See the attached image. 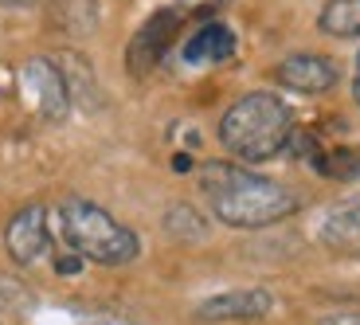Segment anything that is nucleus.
Returning <instances> with one entry per match:
<instances>
[{
    "mask_svg": "<svg viewBox=\"0 0 360 325\" xmlns=\"http://www.w3.org/2000/svg\"><path fill=\"white\" fill-rule=\"evenodd\" d=\"M196 181H200V192H204L212 216L227 227H243V231L282 224L302 204L297 192L286 189L282 181L259 177V172L243 169V165H231V161L200 165Z\"/></svg>",
    "mask_w": 360,
    "mask_h": 325,
    "instance_id": "obj_1",
    "label": "nucleus"
},
{
    "mask_svg": "<svg viewBox=\"0 0 360 325\" xmlns=\"http://www.w3.org/2000/svg\"><path fill=\"white\" fill-rule=\"evenodd\" d=\"M219 141L231 157L262 165L294 141V110L270 91H251L235 98L219 117Z\"/></svg>",
    "mask_w": 360,
    "mask_h": 325,
    "instance_id": "obj_2",
    "label": "nucleus"
},
{
    "mask_svg": "<svg viewBox=\"0 0 360 325\" xmlns=\"http://www.w3.org/2000/svg\"><path fill=\"white\" fill-rule=\"evenodd\" d=\"M59 227L63 239L79 259H90L98 267H126L137 259L141 243L126 224H117L106 208H98L94 200H67L59 208Z\"/></svg>",
    "mask_w": 360,
    "mask_h": 325,
    "instance_id": "obj_3",
    "label": "nucleus"
},
{
    "mask_svg": "<svg viewBox=\"0 0 360 325\" xmlns=\"http://www.w3.org/2000/svg\"><path fill=\"white\" fill-rule=\"evenodd\" d=\"M20 98L39 122H63L71 114V87H67V75L59 71V63L44 59V55H32L27 63H20L16 75Z\"/></svg>",
    "mask_w": 360,
    "mask_h": 325,
    "instance_id": "obj_4",
    "label": "nucleus"
},
{
    "mask_svg": "<svg viewBox=\"0 0 360 325\" xmlns=\"http://www.w3.org/2000/svg\"><path fill=\"white\" fill-rule=\"evenodd\" d=\"M176 32H180V12L176 8L153 12V16L137 27V36L129 39V47H126V71L134 75V79H145V75H149L165 55H169Z\"/></svg>",
    "mask_w": 360,
    "mask_h": 325,
    "instance_id": "obj_5",
    "label": "nucleus"
},
{
    "mask_svg": "<svg viewBox=\"0 0 360 325\" xmlns=\"http://www.w3.org/2000/svg\"><path fill=\"white\" fill-rule=\"evenodd\" d=\"M4 247H8L12 262L20 267H36L39 259L51 247V235H47V208L44 204H27L4 227Z\"/></svg>",
    "mask_w": 360,
    "mask_h": 325,
    "instance_id": "obj_6",
    "label": "nucleus"
},
{
    "mask_svg": "<svg viewBox=\"0 0 360 325\" xmlns=\"http://www.w3.org/2000/svg\"><path fill=\"white\" fill-rule=\"evenodd\" d=\"M274 79L286 87V91H297V94H325L333 91L341 71H337L333 59L325 55H314V51H294L286 55L278 67H274Z\"/></svg>",
    "mask_w": 360,
    "mask_h": 325,
    "instance_id": "obj_7",
    "label": "nucleus"
},
{
    "mask_svg": "<svg viewBox=\"0 0 360 325\" xmlns=\"http://www.w3.org/2000/svg\"><path fill=\"white\" fill-rule=\"evenodd\" d=\"M231 55H235V32L219 20L200 24L180 47V59L188 67H216V63H227Z\"/></svg>",
    "mask_w": 360,
    "mask_h": 325,
    "instance_id": "obj_8",
    "label": "nucleus"
},
{
    "mask_svg": "<svg viewBox=\"0 0 360 325\" xmlns=\"http://www.w3.org/2000/svg\"><path fill=\"white\" fill-rule=\"evenodd\" d=\"M270 294L266 290H231V294H216V298H204L196 306L200 321H251L262 317L270 310Z\"/></svg>",
    "mask_w": 360,
    "mask_h": 325,
    "instance_id": "obj_9",
    "label": "nucleus"
},
{
    "mask_svg": "<svg viewBox=\"0 0 360 325\" xmlns=\"http://www.w3.org/2000/svg\"><path fill=\"white\" fill-rule=\"evenodd\" d=\"M321 243L337 255H360V196L337 204L321 219Z\"/></svg>",
    "mask_w": 360,
    "mask_h": 325,
    "instance_id": "obj_10",
    "label": "nucleus"
},
{
    "mask_svg": "<svg viewBox=\"0 0 360 325\" xmlns=\"http://www.w3.org/2000/svg\"><path fill=\"white\" fill-rule=\"evenodd\" d=\"M317 27L333 39H360V0H325Z\"/></svg>",
    "mask_w": 360,
    "mask_h": 325,
    "instance_id": "obj_11",
    "label": "nucleus"
},
{
    "mask_svg": "<svg viewBox=\"0 0 360 325\" xmlns=\"http://www.w3.org/2000/svg\"><path fill=\"white\" fill-rule=\"evenodd\" d=\"M165 227H169L176 239H200V235H204V219H200L188 204H172V212L165 216Z\"/></svg>",
    "mask_w": 360,
    "mask_h": 325,
    "instance_id": "obj_12",
    "label": "nucleus"
},
{
    "mask_svg": "<svg viewBox=\"0 0 360 325\" xmlns=\"http://www.w3.org/2000/svg\"><path fill=\"white\" fill-rule=\"evenodd\" d=\"M317 325H360V314H329V317H321Z\"/></svg>",
    "mask_w": 360,
    "mask_h": 325,
    "instance_id": "obj_13",
    "label": "nucleus"
},
{
    "mask_svg": "<svg viewBox=\"0 0 360 325\" xmlns=\"http://www.w3.org/2000/svg\"><path fill=\"white\" fill-rule=\"evenodd\" d=\"M352 102L360 106V51H356V67H352Z\"/></svg>",
    "mask_w": 360,
    "mask_h": 325,
    "instance_id": "obj_14",
    "label": "nucleus"
},
{
    "mask_svg": "<svg viewBox=\"0 0 360 325\" xmlns=\"http://www.w3.org/2000/svg\"><path fill=\"white\" fill-rule=\"evenodd\" d=\"M180 8H207V4H216V0H176Z\"/></svg>",
    "mask_w": 360,
    "mask_h": 325,
    "instance_id": "obj_15",
    "label": "nucleus"
}]
</instances>
